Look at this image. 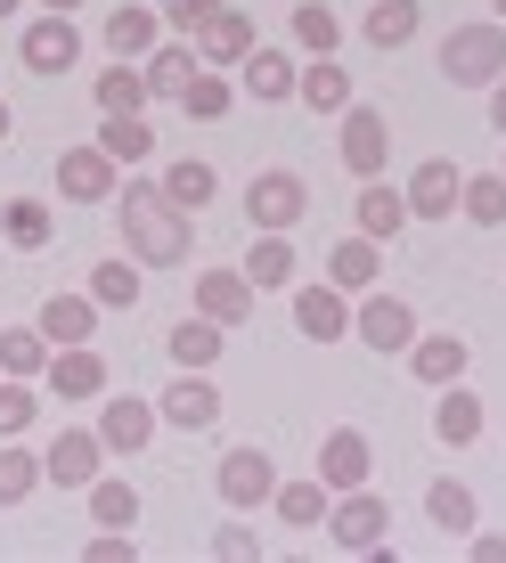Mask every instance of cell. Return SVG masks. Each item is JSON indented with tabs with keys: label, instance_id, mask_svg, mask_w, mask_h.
Returning <instances> with one entry per match:
<instances>
[{
	"label": "cell",
	"instance_id": "cell-17",
	"mask_svg": "<svg viewBox=\"0 0 506 563\" xmlns=\"http://www.w3.org/2000/svg\"><path fill=\"white\" fill-rule=\"evenodd\" d=\"M147 433H155V409H147V400H131V393H114L107 400V409H99V441H107V450H147Z\"/></svg>",
	"mask_w": 506,
	"mask_h": 563
},
{
	"label": "cell",
	"instance_id": "cell-48",
	"mask_svg": "<svg viewBox=\"0 0 506 563\" xmlns=\"http://www.w3.org/2000/svg\"><path fill=\"white\" fill-rule=\"evenodd\" d=\"M474 563H506V539H474Z\"/></svg>",
	"mask_w": 506,
	"mask_h": 563
},
{
	"label": "cell",
	"instance_id": "cell-43",
	"mask_svg": "<svg viewBox=\"0 0 506 563\" xmlns=\"http://www.w3.org/2000/svg\"><path fill=\"white\" fill-rule=\"evenodd\" d=\"M90 515L114 522V531H131V522H140V490H131V482H90Z\"/></svg>",
	"mask_w": 506,
	"mask_h": 563
},
{
	"label": "cell",
	"instance_id": "cell-35",
	"mask_svg": "<svg viewBox=\"0 0 506 563\" xmlns=\"http://www.w3.org/2000/svg\"><path fill=\"white\" fill-rule=\"evenodd\" d=\"M99 147L114 155V164H147V155H155V131L140 123V114H107V131H99Z\"/></svg>",
	"mask_w": 506,
	"mask_h": 563
},
{
	"label": "cell",
	"instance_id": "cell-31",
	"mask_svg": "<svg viewBox=\"0 0 506 563\" xmlns=\"http://www.w3.org/2000/svg\"><path fill=\"white\" fill-rule=\"evenodd\" d=\"M425 515L441 522V539H465L474 531V490H465V482H433V490H425Z\"/></svg>",
	"mask_w": 506,
	"mask_h": 563
},
{
	"label": "cell",
	"instance_id": "cell-12",
	"mask_svg": "<svg viewBox=\"0 0 506 563\" xmlns=\"http://www.w3.org/2000/svg\"><path fill=\"white\" fill-rule=\"evenodd\" d=\"M367 465H376V457H367V433H360V424H336L327 450H319V482H327V490H360Z\"/></svg>",
	"mask_w": 506,
	"mask_h": 563
},
{
	"label": "cell",
	"instance_id": "cell-34",
	"mask_svg": "<svg viewBox=\"0 0 506 563\" xmlns=\"http://www.w3.org/2000/svg\"><path fill=\"white\" fill-rule=\"evenodd\" d=\"M212 188H221V180H212V164H205V155H180V164L164 172V197L180 205V212H197V205L212 197Z\"/></svg>",
	"mask_w": 506,
	"mask_h": 563
},
{
	"label": "cell",
	"instance_id": "cell-2",
	"mask_svg": "<svg viewBox=\"0 0 506 563\" xmlns=\"http://www.w3.org/2000/svg\"><path fill=\"white\" fill-rule=\"evenodd\" d=\"M441 74H450L458 90H491L506 74V25L491 16V25H458L450 42H441Z\"/></svg>",
	"mask_w": 506,
	"mask_h": 563
},
{
	"label": "cell",
	"instance_id": "cell-50",
	"mask_svg": "<svg viewBox=\"0 0 506 563\" xmlns=\"http://www.w3.org/2000/svg\"><path fill=\"white\" fill-rule=\"evenodd\" d=\"M50 9H57V16H66V9H82V0H50Z\"/></svg>",
	"mask_w": 506,
	"mask_h": 563
},
{
	"label": "cell",
	"instance_id": "cell-19",
	"mask_svg": "<svg viewBox=\"0 0 506 563\" xmlns=\"http://www.w3.org/2000/svg\"><path fill=\"white\" fill-rule=\"evenodd\" d=\"M245 90H253L262 107H278V99H295V90H302V66H295L286 49H253V57H245Z\"/></svg>",
	"mask_w": 506,
	"mask_h": 563
},
{
	"label": "cell",
	"instance_id": "cell-18",
	"mask_svg": "<svg viewBox=\"0 0 506 563\" xmlns=\"http://www.w3.org/2000/svg\"><path fill=\"white\" fill-rule=\"evenodd\" d=\"M50 393H57V400H90V393H107V360L90 352V343H66V352H57V367H50Z\"/></svg>",
	"mask_w": 506,
	"mask_h": 563
},
{
	"label": "cell",
	"instance_id": "cell-11",
	"mask_svg": "<svg viewBox=\"0 0 506 563\" xmlns=\"http://www.w3.org/2000/svg\"><path fill=\"white\" fill-rule=\"evenodd\" d=\"M164 424H180V433H205L212 417H221V393L205 384V367H180V376L164 384V409H155Z\"/></svg>",
	"mask_w": 506,
	"mask_h": 563
},
{
	"label": "cell",
	"instance_id": "cell-29",
	"mask_svg": "<svg viewBox=\"0 0 506 563\" xmlns=\"http://www.w3.org/2000/svg\"><path fill=\"white\" fill-rule=\"evenodd\" d=\"M42 367H50V335H42V327H9V335H0V376H42Z\"/></svg>",
	"mask_w": 506,
	"mask_h": 563
},
{
	"label": "cell",
	"instance_id": "cell-8",
	"mask_svg": "<svg viewBox=\"0 0 506 563\" xmlns=\"http://www.w3.org/2000/svg\"><path fill=\"white\" fill-rule=\"evenodd\" d=\"M384 155H393V123H384V107H352V114H343V172L376 180Z\"/></svg>",
	"mask_w": 506,
	"mask_h": 563
},
{
	"label": "cell",
	"instance_id": "cell-40",
	"mask_svg": "<svg viewBox=\"0 0 506 563\" xmlns=\"http://www.w3.org/2000/svg\"><path fill=\"white\" fill-rule=\"evenodd\" d=\"M295 42L319 49V57L343 42V25H336V9H327V0H295Z\"/></svg>",
	"mask_w": 506,
	"mask_h": 563
},
{
	"label": "cell",
	"instance_id": "cell-21",
	"mask_svg": "<svg viewBox=\"0 0 506 563\" xmlns=\"http://www.w3.org/2000/svg\"><path fill=\"white\" fill-rule=\"evenodd\" d=\"M376 238H343L336 254H327V286H336V295H367V286H376Z\"/></svg>",
	"mask_w": 506,
	"mask_h": 563
},
{
	"label": "cell",
	"instance_id": "cell-20",
	"mask_svg": "<svg viewBox=\"0 0 506 563\" xmlns=\"http://www.w3.org/2000/svg\"><path fill=\"white\" fill-rule=\"evenodd\" d=\"M295 327H302L310 343L352 335V319H343V295H336V286H302V295H295Z\"/></svg>",
	"mask_w": 506,
	"mask_h": 563
},
{
	"label": "cell",
	"instance_id": "cell-22",
	"mask_svg": "<svg viewBox=\"0 0 506 563\" xmlns=\"http://www.w3.org/2000/svg\"><path fill=\"white\" fill-rule=\"evenodd\" d=\"M400 229H408V197H400L393 180H367V188H360V238H384V245H393Z\"/></svg>",
	"mask_w": 506,
	"mask_h": 563
},
{
	"label": "cell",
	"instance_id": "cell-36",
	"mask_svg": "<svg viewBox=\"0 0 506 563\" xmlns=\"http://www.w3.org/2000/svg\"><path fill=\"white\" fill-rule=\"evenodd\" d=\"M458 212H465L474 229H498V221H506V172H482V180H465Z\"/></svg>",
	"mask_w": 506,
	"mask_h": 563
},
{
	"label": "cell",
	"instance_id": "cell-24",
	"mask_svg": "<svg viewBox=\"0 0 506 563\" xmlns=\"http://www.w3.org/2000/svg\"><path fill=\"white\" fill-rule=\"evenodd\" d=\"M433 433L450 441V450H465V441L482 433V400H474V393H458V384H441V400H433Z\"/></svg>",
	"mask_w": 506,
	"mask_h": 563
},
{
	"label": "cell",
	"instance_id": "cell-26",
	"mask_svg": "<svg viewBox=\"0 0 506 563\" xmlns=\"http://www.w3.org/2000/svg\"><path fill=\"white\" fill-rule=\"evenodd\" d=\"M245 278H253V295H262V286H286V278H295V245H286L278 229H253V254H245Z\"/></svg>",
	"mask_w": 506,
	"mask_h": 563
},
{
	"label": "cell",
	"instance_id": "cell-10",
	"mask_svg": "<svg viewBox=\"0 0 506 563\" xmlns=\"http://www.w3.org/2000/svg\"><path fill=\"white\" fill-rule=\"evenodd\" d=\"M57 197L107 205V197H114V155H107V147H66V155H57Z\"/></svg>",
	"mask_w": 506,
	"mask_h": 563
},
{
	"label": "cell",
	"instance_id": "cell-28",
	"mask_svg": "<svg viewBox=\"0 0 506 563\" xmlns=\"http://www.w3.org/2000/svg\"><path fill=\"white\" fill-rule=\"evenodd\" d=\"M212 360H221V319L197 310V319L172 327V367H212Z\"/></svg>",
	"mask_w": 506,
	"mask_h": 563
},
{
	"label": "cell",
	"instance_id": "cell-33",
	"mask_svg": "<svg viewBox=\"0 0 506 563\" xmlns=\"http://www.w3.org/2000/svg\"><path fill=\"white\" fill-rule=\"evenodd\" d=\"M42 482H50V465L33 457V450H0V507H25Z\"/></svg>",
	"mask_w": 506,
	"mask_h": 563
},
{
	"label": "cell",
	"instance_id": "cell-46",
	"mask_svg": "<svg viewBox=\"0 0 506 563\" xmlns=\"http://www.w3.org/2000/svg\"><path fill=\"white\" fill-rule=\"evenodd\" d=\"M212 555H221V563H245V555H262V548H253V531L229 522V531H212Z\"/></svg>",
	"mask_w": 506,
	"mask_h": 563
},
{
	"label": "cell",
	"instance_id": "cell-5",
	"mask_svg": "<svg viewBox=\"0 0 506 563\" xmlns=\"http://www.w3.org/2000/svg\"><path fill=\"white\" fill-rule=\"evenodd\" d=\"M400 197H408V221H450L458 197H465V172L450 164V155H425V164L408 172Z\"/></svg>",
	"mask_w": 506,
	"mask_h": 563
},
{
	"label": "cell",
	"instance_id": "cell-53",
	"mask_svg": "<svg viewBox=\"0 0 506 563\" xmlns=\"http://www.w3.org/2000/svg\"><path fill=\"white\" fill-rule=\"evenodd\" d=\"M9 9H16V0H0V16H9Z\"/></svg>",
	"mask_w": 506,
	"mask_h": 563
},
{
	"label": "cell",
	"instance_id": "cell-4",
	"mask_svg": "<svg viewBox=\"0 0 506 563\" xmlns=\"http://www.w3.org/2000/svg\"><path fill=\"white\" fill-rule=\"evenodd\" d=\"M310 212V188H302V172H286V164H270V172H253V188H245V221L253 229H295Z\"/></svg>",
	"mask_w": 506,
	"mask_h": 563
},
{
	"label": "cell",
	"instance_id": "cell-49",
	"mask_svg": "<svg viewBox=\"0 0 506 563\" xmlns=\"http://www.w3.org/2000/svg\"><path fill=\"white\" fill-rule=\"evenodd\" d=\"M491 123L506 131V74H498V82H491Z\"/></svg>",
	"mask_w": 506,
	"mask_h": 563
},
{
	"label": "cell",
	"instance_id": "cell-38",
	"mask_svg": "<svg viewBox=\"0 0 506 563\" xmlns=\"http://www.w3.org/2000/svg\"><path fill=\"white\" fill-rule=\"evenodd\" d=\"M107 49L114 57H147L155 49V9H114L107 16Z\"/></svg>",
	"mask_w": 506,
	"mask_h": 563
},
{
	"label": "cell",
	"instance_id": "cell-6",
	"mask_svg": "<svg viewBox=\"0 0 506 563\" xmlns=\"http://www.w3.org/2000/svg\"><path fill=\"white\" fill-rule=\"evenodd\" d=\"M212 482H221L229 507H270V498H278V465H270V450H253V441H238Z\"/></svg>",
	"mask_w": 506,
	"mask_h": 563
},
{
	"label": "cell",
	"instance_id": "cell-3",
	"mask_svg": "<svg viewBox=\"0 0 506 563\" xmlns=\"http://www.w3.org/2000/svg\"><path fill=\"white\" fill-rule=\"evenodd\" d=\"M384 531H393V507H384L376 490H343L336 507H327V539H336L343 555H384Z\"/></svg>",
	"mask_w": 506,
	"mask_h": 563
},
{
	"label": "cell",
	"instance_id": "cell-7",
	"mask_svg": "<svg viewBox=\"0 0 506 563\" xmlns=\"http://www.w3.org/2000/svg\"><path fill=\"white\" fill-rule=\"evenodd\" d=\"M16 57H25V74H50V82H57V74H66V66H82V33H74L66 25V16H33V25H25V42H16Z\"/></svg>",
	"mask_w": 506,
	"mask_h": 563
},
{
	"label": "cell",
	"instance_id": "cell-27",
	"mask_svg": "<svg viewBox=\"0 0 506 563\" xmlns=\"http://www.w3.org/2000/svg\"><path fill=\"white\" fill-rule=\"evenodd\" d=\"M140 74H147V99H180V90H188V82H197V74H205V66H197V49H188V42H180V49H155V57H147V66H140Z\"/></svg>",
	"mask_w": 506,
	"mask_h": 563
},
{
	"label": "cell",
	"instance_id": "cell-41",
	"mask_svg": "<svg viewBox=\"0 0 506 563\" xmlns=\"http://www.w3.org/2000/svg\"><path fill=\"white\" fill-rule=\"evenodd\" d=\"M90 302L131 310V302H140V262H99V278H90Z\"/></svg>",
	"mask_w": 506,
	"mask_h": 563
},
{
	"label": "cell",
	"instance_id": "cell-32",
	"mask_svg": "<svg viewBox=\"0 0 506 563\" xmlns=\"http://www.w3.org/2000/svg\"><path fill=\"white\" fill-rule=\"evenodd\" d=\"M278 522H295V531H319L327 522V482H278Z\"/></svg>",
	"mask_w": 506,
	"mask_h": 563
},
{
	"label": "cell",
	"instance_id": "cell-42",
	"mask_svg": "<svg viewBox=\"0 0 506 563\" xmlns=\"http://www.w3.org/2000/svg\"><path fill=\"white\" fill-rule=\"evenodd\" d=\"M140 99H147V74L140 66H107L99 74V107L107 114H140Z\"/></svg>",
	"mask_w": 506,
	"mask_h": 563
},
{
	"label": "cell",
	"instance_id": "cell-23",
	"mask_svg": "<svg viewBox=\"0 0 506 563\" xmlns=\"http://www.w3.org/2000/svg\"><path fill=\"white\" fill-rule=\"evenodd\" d=\"M0 238H9L16 254H42V245H50V205L42 197H9V205H0Z\"/></svg>",
	"mask_w": 506,
	"mask_h": 563
},
{
	"label": "cell",
	"instance_id": "cell-37",
	"mask_svg": "<svg viewBox=\"0 0 506 563\" xmlns=\"http://www.w3.org/2000/svg\"><path fill=\"white\" fill-rule=\"evenodd\" d=\"M33 417H42V393H33L25 376H9V384H0V441H25Z\"/></svg>",
	"mask_w": 506,
	"mask_h": 563
},
{
	"label": "cell",
	"instance_id": "cell-39",
	"mask_svg": "<svg viewBox=\"0 0 506 563\" xmlns=\"http://www.w3.org/2000/svg\"><path fill=\"white\" fill-rule=\"evenodd\" d=\"M295 99H310V107H352V74L336 66V57H319V66H302V90Z\"/></svg>",
	"mask_w": 506,
	"mask_h": 563
},
{
	"label": "cell",
	"instance_id": "cell-47",
	"mask_svg": "<svg viewBox=\"0 0 506 563\" xmlns=\"http://www.w3.org/2000/svg\"><path fill=\"white\" fill-rule=\"evenodd\" d=\"M90 563H131V555H140V548H131V531H107V539H90V548H82Z\"/></svg>",
	"mask_w": 506,
	"mask_h": 563
},
{
	"label": "cell",
	"instance_id": "cell-30",
	"mask_svg": "<svg viewBox=\"0 0 506 563\" xmlns=\"http://www.w3.org/2000/svg\"><path fill=\"white\" fill-rule=\"evenodd\" d=\"M417 16H425L417 0H376L360 33H367V42H376V49H400V42H417Z\"/></svg>",
	"mask_w": 506,
	"mask_h": 563
},
{
	"label": "cell",
	"instance_id": "cell-51",
	"mask_svg": "<svg viewBox=\"0 0 506 563\" xmlns=\"http://www.w3.org/2000/svg\"><path fill=\"white\" fill-rule=\"evenodd\" d=\"M491 16H498V25H506V0H491Z\"/></svg>",
	"mask_w": 506,
	"mask_h": 563
},
{
	"label": "cell",
	"instance_id": "cell-45",
	"mask_svg": "<svg viewBox=\"0 0 506 563\" xmlns=\"http://www.w3.org/2000/svg\"><path fill=\"white\" fill-rule=\"evenodd\" d=\"M221 9H229V0H164V16H172L180 33H205V25H212Z\"/></svg>",
	"mask_w": 506,
	"mask_h": 563
},
{
	"label": "cell",
	"instance_id": "cell-44",
	"mask_svg": "<svg viewBox=\"0 0 506 563\" xmlns=\"http://www.w3.org/2000/svg\"><path fill=\"white\" fill-rule=\"evenodd\" d=\"M180 107H188V114H197V123H221V114H229V107H238V90H229V82H221V74H197V82H188V90H180Z\"/></svg>",
	"mask_w": 506,
	"mask_h": 563
},
{
	"label": "cell",
	"instance_id": "cell-16",
	"mask_svg": "<svg viewBox=\"0 0 506 563\" xmlns=\"http://www.w3.org/2000/svg\"><path fill=\"white\" fill-rule=\"evenodd\" d=\"M197 310L221 319V327L253 319V278H245V269H205V278H197Z\"/></svg>",
	"mask_w": 506,
	"mask_h": 563
},
{
	"label": "cell",
	"instance_id": "cell-9",
	"mask_svg": "<svg viewBox=\"0 0 506 563\" xmlns=\"http://www.w3.org/2000/svg\"><path fill=\"white\" fill-rule=\"evenodd\" d=\"M352 335L367 343V352H408V343H417V310H408L400 295H367L360 319H352Z\"/></svg>",
	"mask_w": 506,
	"mask_h": 563
},
{
	"label": "cell",
	"instance_id": "cell-13",
	"mask_svg": "<svg viewBox=\"0 0 506 563\" xmlns=\"http://www.w3.org/2000/svg\"><path fill=\"white\" fill-rule=\"evenodd\" d=\"M253 49H262V42H253V16L238 9V0H229V9L197 33V57H205V66H245Z\"/></svg>",
	"mask_w": 506,
	"mask_h": 563
},
{
	"label": "cell",
	"instance_id": "cell-1",
	"mask_svg": "<svg viewBox=\"0 0 506 563\" xmlns=\"http://www.w3.org/2000/svg\"><path fill=\"white\" fill-rule=\"evenodd\" d=\"M123 254L147 269H188V212L164 197V180H123Z\"/></svg>",
	"mask_w": 506,
	"mask_h": 563
},
{
	"label": "cell",
	"instance_id": "cell-14",
	"mask_svg": "<svg viewBox=\"0 0 506 563\" xmlns=\"http://www.w3.org/2000/svg\"><path fill=\"white\" fill-rule=\"evenodd\" d=\"M99 450H107L99 433H57V450H42V465H50L57 490H90L99 482Z\"/></svg>",
	"mask_w": 506,
	"mask_h": 563
},
{
	"label": "cell",
	"instance_id": "cell-52",
	"mask_svg": "<svg viewBox=\"0 0 506 563\" xmlns=\"http://www.w3.org/2000/svg\"><path fill=\"white\" fill-rule=\"evenodd\" d=\"M0 140H9V107H0Z\"/></svg>",
	"mask_w": 506,
	"mask_h": 563
},
{
	"label": "cell",
	"instance_id": "cell-15",
	"mask_svg": "<svg viewBox=\"0 0 506 563\" xmlns=\"http://www.w3.org/2000/svg\"><path fill=\"white\" fill-rule=\"evenodd\" d=\"M33 327L50 335V352H66V343H90V335H99V302H90V295H50Z\"/></svg>",
	"mask_w": 506,
	"mask_h": 563
},
{
	"label": "cell",
	"instance_id": "cell-25",
	"mask_svg": "<svg viewBox=\"0 0 506 563\" xmlns=\"http://www.w3.org/2000/svg\"><path fill=\"white\" fill-rule=\"evenodd\" d=\"M408 367H417L425 384H458L465 376V343L458 335H417L408 343Z\"/></svg>",
	"mask_w": 506,
	"mask_h": 563
}]
</instances>
